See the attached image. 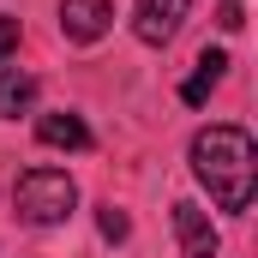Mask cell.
Wrapping results in <instances>:
<instances>
[{
    "label": "cell",
    "instance_id": "cell-4",
    "mask_svg": "<svg viewBox=\"0 0 258 258\" xmlns=\"http://www.w3.org/2000/svg\"><path fill=\"white\" fill-rule=\"evenodd\" d=\"M186 6L192 0H138V12H132V30H138V42H150V48H162L180 24H186Z\"/></svg>",
    "mask_w": 258,
    "mask_h": 258
},
{
    "label": "cell",
    "instance_id": "cell-6",
    "mask_svg": "<svg viewBox=\"0 0 258 258\" xmlns=\"http://www.w3.org/2000/svg\"><path fill=\"white\" fill-rule=\"evenodd\" d=\"M222 72H228V54H222V48H204V54H198V72L180 84V102H186V108H198V102L222 84Z\"/></svg>",
    "mask_w": 258,
    "mask_h": 258
},
{
    "label": "cell",
    "instance_id": "cell-8",
    "mask_svg": "<svg viewBox=\"0 0 258 258\" xmlns=\"http://www.w3.org/2000/svg\"><path fill=\"white\" fill-rule=\"evenodd\" d=\"M30 102H36V78H24V72H0V114L18 120Z\"/></svg>",
    "mask_w": 258,
    "mask_h": 258
},
{
    "label": "cell",
    "instance_id": "cell-3",
    "mask_svg": "<svg viewBox=\"0 0 258 258\" xmlns=\"http://www.w3.org/2000/svg\"><path fill=\"white\" fill-rule=\"evenodd\" d=\"M114 24L108 0H60V36L66 42H102Z\"/></svg>",
    "mask_w": 258,
    "mask_h": 258
},
{
    "label": "cell",
    "instance_id": "cell-5",
    "mask_svg": "<svg viewBox=\"0 0 258 258\" xmlns=\"http://www.w3.org/2000/svg\"><path fill=\"white\" fill-rule=\"evenodd\" d=\"M174 234H180V258H216L222 252V234H216V222L198 204H174Z\"/></svg>",
    "mask_w": 258,
    "mask_h": 258
},
{
    "label": "cell",
    "instance_id": "cell-10",
    "mask_svg": "<svg viewBox=\"0 0 258 258\" xmlns=\"http://www.w3.org/2000/svg\"><path fill=\"white\" fill-rule=\"evenodd\" d=\"M12 48H18V18H0V66L12 60Z\"/></svg>",
    "mask_w": 258,
    "mask_h": 258
},
{
    "label": "cell",
    "instance_id": "cell-11",
    "mask_svg": "<svg viewBox=\"0 0 258 258\" xmlns=\"http://www.w3.org/2000/svg\"><path fill=\"white\" fill-rule=\"evenodd\" d=\"M216 24H222V30H240V24H246V12H240V0H222V18H216Z\"/></svg>",
    "mask_w": 258,
    "mask_h": 258
},
{
    "label": "cell",
    "instance_id": "cell-2",
    "mask_svg": "<svg viewBox=\"0 0 258 258\" xmlns=\"http://www.w3.org/2000/svg\"><path fill=\"white\" fill-rule=\"evenodd\" d=\"M12 204H18V216H24L30 228H54V222L72 216L78 186L66 180L60 168H24V174H18V186H12Z\"/></svg>",
    "mask_w": 258,
    "mask_h": 258
},
{
    "label": "cell",
    "instance_id": "cell-9",
    "mask_svg": "<svg viewBox=\"0 0 258 258\" xmlns=\"http://www.w3.org/2000/svg\"><path fill=\"white\" fill-rule=\"evenodd\" d=\"M96 228H102V240H126V234H132L126 210H114V204H102V210H96Z\"/></svg>",
    "mask_w": 258,
    "mask_h": 258
},
{
    "label": "cell",
    "instance_id": "cell-7",
    "mask_svg": "<svg viewBox=\"0 0 258 258\" xmlns=\"http://www.w3.org/2000/svg\"><path fill=\"white\" fill-rule=\"evenodd\" d=\"M36 138L54 144V150H90V126L78 114H42L36 120Z\"/></svg>",
    "mask_w": 258,
    "mask_h": 258
},
{
    "label": "cell",
    "instance_id": "cell-1",
    "mask_svg": "<svg viewBox=\"0 0 258 258\" xmlns=\"http://www.w3.org/2000/svg\"><path fill=\"white\" fill-rule=\"evenodd\" d=\"M192 174L210 186L216 210L240 216L252 210V192H258V144L246 126H204L192 138Z\"/></svg>",
    "mask_w": 258,
    "mask_h": 258
}]
</instances>
